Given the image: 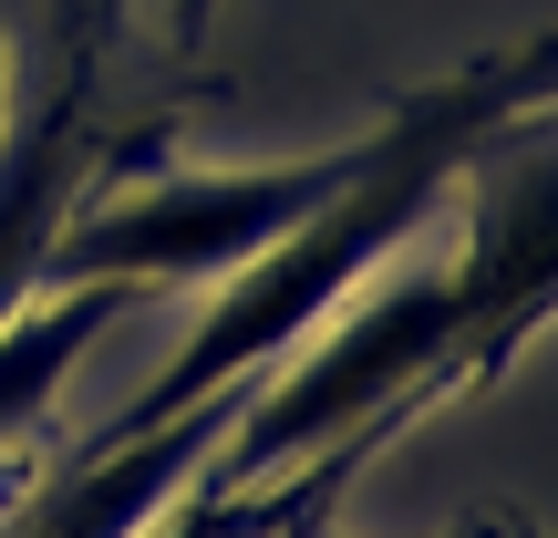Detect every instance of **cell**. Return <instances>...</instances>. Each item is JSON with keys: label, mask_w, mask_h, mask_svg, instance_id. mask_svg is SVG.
Instances as JSON below:
<instances>
[{"label": "cell", "mask_w": 558, "mask_h": 538, "mask_svg": "<svg viewBox=\"0 0 558 538\" xmlns=\"http://www.w3.org/2000/svg\"><path fill=\"white\" fill-rule=\"evenodd\" d=\"M239 404H248V383L218 394V404H197V415H177V425H156V435H135V445H94V456H73L62 477H41L32 498L0 507V538H156L166 507L218 466Z\"/></svg>", "instance_id": "3957f363"}, {"label": "cell", "mask_w": 558, "mask_h": 538, "mask_svg": "<svg viewBox=\"0 0 558 538\" xmlns=\"http://www.w3.org/2000/svg\"><path fill=\"white\" fill-rule=\"evenodd\" d=\"M0 135H11V41H0Z\"/></svg>", "instance_id": "5b68a950"}, {"label": "cell", "mask_w": 558, "mask_h": 538, "mask_svg": "<svg viewBox=\"0 0 558 538\" xmlns=\"http://www.w3.org/2000/svg\"><path fill=\"white\" fill-rule=\"evenodd\" d=\"M456 383L507 373L538 321H558V104L538 115H507L476 156L456 166Z\"/></svg>", "instance_id": "7a4b0ae2"}, {"label": "cell", "mask_w": 558, "mask_h": 538, "mask_svg": "<svg viewBox=\"0 0 558 538\" xmlns=\"http://www.w3.org/2000/svg\"><path fill=\"white\" fill-rule=\"evenodd\" d=\"M352 156L362 135L290 166H156L135 187H83V207L62 218L52 260H41V290H73V279H135V290L239 279L352 177Z\"/></svg>", "instance_id": "6da1fadb"}, {"label": "cell", "mask_w": 558, "mask_h": 538, "mask_svg": "<svg viewBox=\"0 0 558 538\" xmlns=\"http://www.w3.org/2000/svg\"><path fill=\"white\" fill-rule=\"evenodd\" d=\"M207 11H218V0H177V41H197V32H207Z\"/></svg>", "instance_id": "277c9868"}, {"label": "cell", "mask_w": 558, "mask_h": 538, "mask_svg": "<svg viewBox=\"0 0 558 538\" xmlns=\"http://www.w3.org/2000/svg\"><path fill=\"white\" fill-rule=\"evenodd\" d=\"M311 538H331V528H311Z\"/></svg>", "instance_id": "8992f818"}]
</instances>
